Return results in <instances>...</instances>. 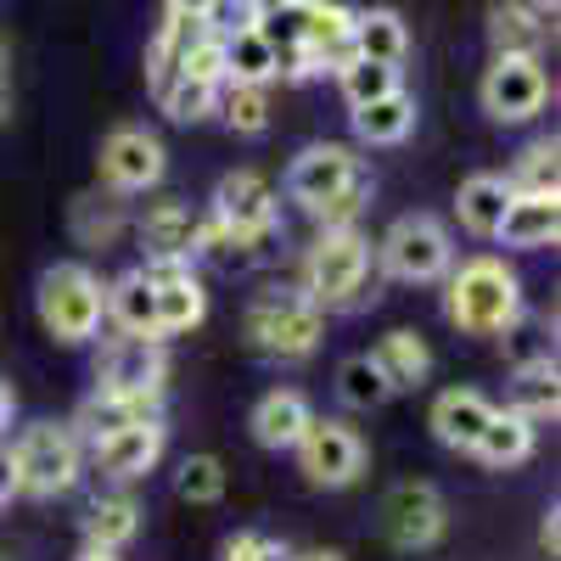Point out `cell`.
Wrapping results in <instances>:
<instances>
[{"instance_id":"obj_4","label":"cell","mask_w":561,"mask_h":561,"mask_svg":"<svg viewBox=\"0 0 561 561\" xmlns=\"http://www.w3.org/2000/svg\"><path fill=\"white\" fill-rule=\"evenodd\" d=\"M7 466L23 500H62L84 478V444L68 421H28L7 444Z\"/></svg>"},{"instance_id":"obj_25","label":"cell","mask_w":561,"mask_h":561,"mask_svg":"<svg viewBox=\"0 0 561 561\" xmlns=\"http://www.w3.org/2000/svg\"><path fill=\"white\" fill-rule=\"evenodd\" d=\"M534 449H539V427H534V421H523L517 410H494L483 438L472 444V460L489 466V472H517L523 460H534Z\"/></svg>"},{"instance_id":"obj_23","label":"cell","mask_w":561,"mask_h":561,"mask_svg":"<svg viewBox=\"0 0 561 561\" xmlns=\"http://www.w3.org/2000/svg\"><path fill=\"white\" fill-rule=\"evenodd\" d=\"M511 197H517V192L505 185V174H466L460 192H455V219H460V230H466V237H478V242H494Z\"/></svg>"},{"instance_id":"obj_51","label":"cell","mask_w":561,"mask_h":561,"mask_svg":"<svg viewBox=\"0 0 561 561\" xmlns=\"http://www.w3.org/2000/svg\"><path fill=\"white\" fill-rule=\"evenodd\" d=\"M0 124H7V79H0Z\"/></svg>"},{"instance_id":"obj_20","label":"cell","mask_w":561,"mask_h":561,"mask_svg":"<svg viewBox=\"0 0 561 561\" xmlns=\"http://www.w3.org/2000/svg\"><path fill=\"white\" fill-rule=\"evenodd\" d=\"M309 421H314V404L298 393V388H270L259 393V404L248 410V433L259 449H293L304 433H309Z\"/></svg>"},{"instance_id":"obj_13","label":"cell","mask_w":561,"mask_h":561,"mask_svg":"<svg viewBox=\"0 0 561 561\" xmlns=\"http://www.w3.org/2000/svg\"><path fill=\"white\" fill-rule=\"evenodd\" d=\"M382 534H388V545L393 550H433L444 534H449V505H444V494L433 489V483H399V489H388V500H382Z\"/></svg>"},{"instance_id":"obj_28","label":"cell","mask_w":561,"mask_h":561,"mask_svg":"<svg viewBox=\"0 0 561 561\" xmlns=\"http://www.w3.org/2000/svg\"><path fill=\"white\" fill-rule=\"evenodd\" d=\"M147 415H163V404H152V399H118V393H90V399L73 410L68 427H73L79 444L90 449L96 438H113V433L135 427V421H147Z\"/></svg>"},{"instance_id":"obj_42","label":"cell","mask_w":561,"mask_h":561,"mask_svg":"<svg viewBox=\"0 0 561 561\" xmlns=\"http://www.w3.org/2000/svg\"><path fill=\"white\" fill-rule=\"evenodd\" d=\"M259 545H264V534L242 528V534H230V539L219 545V561H259Z\"/></svg>"},{"instance_id":"obj_29","label":"cell","mask_w":561,"mask_h":561,"mask_svg":"<svg viewBox=\"0 0 561 561\" xmlns=\"http://www.w3.org/2000/svg\"><path fill=\"white\" fill-rule=\"evenodd\" d=\"M140 539V500L113 489V494H96L84 511V545L90 550H124Z\"/></svg>"},{"instance_id":"obj_14","label":"cell","mask_w":561,"mask_h":561,"mask_svg":"<svg viewBox=\"0 0 561 561\" xmlns=\"http://www.w3.org/2000/svg\"><path fill=\"white\" fill-rule=\"evenodd\" d=\"M163 455H169V421L147 415V421H135V427H124L113 438H96L84 449V466H96L107 483H140L147 472H158Z\"/></svg>"},{"instance_id":"obj_1","label":"cell","mask_w":561,"mask_h":561,"mask_svg":"<svg viewBox=\"0 0 561 561\" xmlns=\"http://www.w3.org/2000/svg\"><path fill=\"white\" fill-rule=\"evenodd\" d=\"M287 203H298L314 230H348L370 208V169L343 140H314L287 163Z\"/></svg>"},{"instance_id":"obj_31","label":"cell","mask_w":561,"mask_h":561,"mask_svg":"<svg viewBox=\"0 0 561 561\" xmlns=\"http://www.w3.org/2000/svg\"><path fill=\"white\" fill-rule=\"evenodd\" d=\"M354 57L404 68V57H410V28H404V18L388 12V7H365V12H354Z\"/></svg>"},{"instance_id":"obj_3","label":"cell","mask_w":561,"mask_h":561,"mask_svg":"<svg viewBox=\"0 0 561 561\" xmlns=\"http://www.w3.org/2000/svg\"><path fill=\"white\" fill-rule=\"evenodd\" d=\"M298 293L320 314H354L377 298V248L359 225L314 230V242L298 259Z\"/></svg>"},{"instance_id":"obj_44","label":"cell","mask_w":561,"mask_h":561,"mask_svg":"<svg viewBox=\"0 0 561 561\" xmlns=\"http://www.w3.org/2000/svg\"><path fill=\"white\" fill-rule=\"evenodd\" d=\"M163 12H169V18H208L214 0H163Z\"/></svg>"},{"instance_id":"obj_21","label":"cell","mask_w":561,"mask_h":561,"mask_svg":"<svg viewBox=\"0 0 561 561\" xmlns=\"http://www.w3.org/2000/svg\"><path fill=\"white\" fill-rule=\"evenodd\" d=\"M107 325L118 337H152V343H163L158 337V293H152V280H147L140 264L107 280Z\"/></svg>"},{"instance_id":"obj_2","label":"cell","mask_w":561,"mask_h":561,"mask_svg":"<svg viewBox=\"0 0 561 561\" xmlns=\"http://www.w3.org/2000/svg\"><path fill=\"white\" fill-rule=\"evenodd\" d=\"M528 314L523 275L500 253H472L444 275V320L466 337H511Z\"/></svg>"},{"instance_id":"obj_16","label":"cell","mask_w":561,"mask_h":561,"mask_svg":"<svg viewBox=\"0 0 561 561\" xmlns=\"http://www.w3.org/2000/svg\"><path fill=\"white\" fill-rule=\"evenodd\" d=\"M197 219L180 197H163V203H147V214H140L129 230L140 237V253L152 259H180V264H197Z\"/></svg>"},{"instance_id":"obj_32","label":"cell","mask_w":561,"mask_h":561,"mask_svg":"<svg viewBox=\"0 0 561 561\" xmlns=\"http://www.w3.org/2000/svg\"><path fill=\"white\" fill-rule=\"evenodd\" d=\"M203 28H208L203 18H163V23H158V34H152V45H147V90H152V96L174 84L185 51L197 45Z\"/></svg>"},{"instance_id":"obj_10","label":"cell","mask_w":561,"mask_h":561,"mask_svg":"<svg viewBox=\"0 0 561 561\" xmlns=\"http://www.w3.org/2000/svg\"><path fill=\"white\" fill-rule=\"evenodd\" d=\"M169 388V348L152 337H107L96 354V393L118 399H152L163 404Z\"/></svg>"},{"instance_id":"obj_17","label":"cell","mask_w":561,"mask_h":561,"mask_svg":"<svg viewBox=\"0 0 561 561\" xmlns=\"http://www.w3.org/2000/svg\"><path fill=\"white\" fill-rule=\"evenodd\" d=\"M298 57H304V73H309V79L348 68V62H354V12L337 7V0H314Z\"/></svg>"},{"instance_id":"obj_26","label":"cell","mask_w":561,"mask_h":561,"mask_svg":"<svg viewBox=\"0 0 561 561\" xmlns=\"http://www.w3.org/2000/svg\"><path fill=\"white\" fill-rule=\"evenodd\" d=\"M370 359L382 365V377L393 393H415V388H427L433 377V348L421 332H410V325H393V332H382V343L370 348Z\"/></svg>"},{"instance_id":"obj_47","label":"cell","mask_w":561,"mask_h":561,"mask_svg":"<svg viewBox=\"0 0 561 561\" xmlns=\"http://www.w3.org/2000/svg\"><path fill=\"white\" fill-rule=\"evenodd\" d=\"M259 561H293V550L275 545V539H264V545H259Z\"/></svg>"},{"instance_id":"obj_45","label":"cell","mask_w":561,"mask_h":561,"mask_svg":"<svg viewBox=\"0 0 561 561\" xmlns=\"http://www.w3.org/2000/svg\"><path fill=\"white\" fill-rule=\"evenodd\" d=\"M12 415H18V393H12V382H7V377H0V438H7Z\"/></svg>"},{"instance_id":"obj_24","label":"cell","mask_w":561,"mask_h":561,"mask_svg":"<svg viewBox=\"0 0 561 561\" xmlns=\"http://www.w3.org/2000/svg\"><path fill=\"white\" fill-rule=\"evenodd\" d=\"M523 421H534V427H545V421H556L561 410V370H556V354H534V359H517V370H511V404Z\"/></svg>"},{"instance_id":"obj_50","label":"cell","mask_w":561,"mask_h":561,"mask_svg":"<svg viewBox=\"0 0 561 561\" xmlns=\"http://www.w3.org/2000/svg\"><path fill=\"white\" fill-rule=\"evenodd\" d=\"M79 561H118V550H90V545H84V550H79Z\"/></svg>"},{"instance_id":"obj_15","label":"cell","mask_w":561,"mask_h":561,"mask_svg":"<svg viewBox=\"0 0 561 561\" xmlns=\"http://www.w3.org/2000/svg\"><path fill=\"white\" fill-rule=\"evenodd\" d=\"M152 280V293H158V337H185V332H197V325L208 320V287H203V275L197 264H180V259H152V264H140Z\"/></svg>"},{"instance_id":"obj_52","label":"cell","mask_w":561,"mask_h":561,"mask_svg":"<svg viewBox=\"0 0 561 561\" xmlns=\"http://www.w3.org/2000/svg\"><path fill=\"white\" fill-rule=\"evenodd\" d=\"M0 68H7V51H0Z\"/></svg>"},{"instance_id":"obj_7","label":"cell","mask_w":561,"mask_h":561,"mask_svg":"<svg viewBox=\"0 0 561 561\" xmlns=\"http://www.w3.org/2000/svg\"><path fill=\"white\" fill-rule=\"evenodd\" d=\"M370 248H377V275L404 280V287H433L455 264V237L433 214H399L382 230V242H370Z\"/></svg>"},{"instance_id":"obj_40","label":"cell","mask_w":561,"mask_h":561,"mask_svg":"<svg viewBox=\"0 0 561 561\" xmlns=\"http://www.w3.org/2000/svg\"><path fill=\"white\" fill-rule=\"evenodd\" d=\"M174 124H203L214 107H219V84H197V79H174L169 90H158L152 96Z\"/></svg>"},{"instance_id":"obj_49","label":"cell","mask_w":561,"mask_h":561,"mask_svg":"<svg viewBox=\"0 0 561 561\" xmlns=\"http://www.w3.org/2000/svg\"><path fill=\"white\" fill-rule=\"evenodd\" d=\"M528 7H534V12H539V18H545V23H550V18H556V12H561V0H528Z\"/></svg>"},{"instance_id":"obj_35","label":"cell","mask_w":561,"mask_h":561,"mask_svg":"<svg viewBox=\"0 0 561 561\" xmlns=\"http://www.w3.org/2000/svg\"><path fill=\"white\" fill-rule=\"evenodd\" d=\"M264 253H270V248L237 237V230L219 225L214 214L197 219V259H203V264H214V270H248V264H259Z\"/></svg>"},{"instance_id":"obj_6","label":"cell","mask_w":561,"mask_h":561,"mask_svg":"<svg viewBox=\"0 0 561 561\" xmlns=\"http://www.w3.org/2000/svg\"><path fill=\"white\" fill-rule=\"evenodd\" d=\"M242 332L248 343L264 354V359H280V365H298L320 348L325 337V314L298 293V287H264L248 298L242 309Z\"/></svg>"},{"instance_id":"obj_41","label":"cell","mask_w":561,"mask_h":561,"mask_svg":"<svg viewBox=\"0 0 561 561\" xmlns=\"http://www.w3.org/2000/svg\"><path fill=\"white\" fill-rule=\"evenodd\" d=\"M203 23H208V34H219V39L248 34V28H259V0H214V12H208Z\"/></svg>"},{"instance_id":"obj_5","label":"cell","mask_w":561,"mask_h":561,"mask_svg":"<svg viewBox=\"0 0 561 561\" xmlns=\"http://www.w3.org/2000/svg\"><path fill=\"white\" fill-rule=\"evenodd\" d=\"M34 314H39V332L62 348L96 343L107 325V280L90 264H51L34 287Z\"/></svg>"},{"instance_id":"obj_22","label":"cell","mask_w":561,"mask_h":561,"mask_svg":"<svg viewBox=\"0 0 561 561\" xmlns=\"http://www.w3.org/2000/svg\"><path fill=\"white\" fill-rule=\"evenodd\" d=\"M500 248L511 253H545L561 242V197H511L500 219Z\"/></svg>"},{"instance_id":"obj_12","label":"cell","mask_w":561,"mask_h":561,"mask_svg":"<svg viewBox=\"0 0 561 561\" xmlns=\"http://www.w3.org/2000/svg\"><path fill=\"white\" fill-rule=\"evenodd\" d=\"M219 225H230L237 237L270 248L275 230H280V192L259 174V169H230L219 185H214V208H208Z\"/></svg>"},{"instance_id":"obj_11","label":"cell","mask_w":561,"mask_h":561,"mask_svg":"<svg viewBox=\"0 0 561 561\" xmlns=\"http://www.w3.org/2000/svg\"><path fill=\"white\" fill-rule=\"evenodd\" d=\"M478 102L494 124H534L550 102V73L539 57H494L483 68Z\"/></svg>"},{"instance_id":"obj_36","label":"cell","mask_w":561,"mask_h":561,"mask_svg":"<svg viewBox=\"0 0 561 561\" xmlns=\"http://www.w3.org/2000/svg\"><path fill=\"white\" fill-rule=\"evenodd\" d=\"M219 45H225V84H270L275 79V51L259 28L230 34Z\"/></svg>"},{"instance_id":"obj_38","label":"cell","mask_w":561,"mask_h":561,"mask_svg":"<svg viewBox=\"0 0 561 561\" xmlns=\"http://www.w3.org/2000/svg\"><path fill=\"white\" fill-rule=\"evenodd\" d=\"M337 90H343L348 107H365V102H382V96H393V90H404V79H399V68H388V62L354 57L348 68H337Z\"/></svg>"},{"instance_id":"obj_37","label":"cell","mask_w":561,"mask_h":561,"mask_svg":"<svg viewBox=\"0 0 561 561\" xmlns=\"http://www.w3.org/2000/svg\"><path fill=\"white\" fill-rule=\"evenodd\" d=\"M230 135H264L270 129V84H219V107Z\"/></svg>"},{"instance_id":"obj_46","label":"cell","mask_w":561,"mask_h":561,"mask_svg":"<svg viewBox=\"0 0 561 561\" xmlns=\"http://www.w3.org/2000/svg\"><path fill=\"white\" fill-rule=\"evenodd\" d=\"M18 500V489H12V466H7V444H0V511H7Z\"/></svg>"},{"instance_id":"obj_18","label":"cell","mask_w":561,"mask_h":561,"mask_svg":"<svg viewBox=\"0 0 561 561\" xmlns=\"http://www.w3.org/2000/svg\"><path fill=\"white\" fill-rule=\"evenodd\" d=\"M494 399L489 393H478V388H444L438 399H433V415H427V427H433V438L444 444V449H455V455H472V444L483 438V427L494 421Z\"/></svg>"},{"instance_id":"obj_48","label":"cell","mask_w":561,"mask_h":561,"mask_svg":"<svg viewBox=\"0 0 561 561\" xmlns=\"http://www.w3.org/2000/svg\"><path fill=\"white\" fill-rule=\"evenodd\" d=\"M293 561H348L343 550H293Z\"/></svg>"},{"instance_id":"obj_39","label":"cell","mask_w":561,"mask_h":561,"mask_svg":"<svg viewBox=\"0 0 561 561\" xmlns=\"http://www.w3.org/2000/svg\"><path fill=\"white\" fill-rule=\"evenodd\" d=\"M174 494L185 505H219L225 500V460L219 455H185L174 466Z\"/></svg>"},{"instance_id":"obj_33","label":"cell","mask_w":561,"mask_h":561,"mask_svg":"<svg viewBox=\"0 0 561 561\" xmlns=\"http://www.w3.org/2000/svg\"><path fill=\"white\" fill-rule=\"evenodd\" d=\"M505 185H511L517 197H561V147H556L550 135L528 140V147L511 158Z\"/></svg>"},{"instance_id":"obj_43","label":"cell","mask_w":561,"mask_h":561,"mask_svg":"<svg viewBox=\"0 0 561 561\" xmlns=\"http://www.w3.org/2000/svg\"><path fill=\"white\" fill-rule=\"evenodd\" d=\"M556 545H561V511L550 505V511H545V523H539V550L556 556Z\"/></svg>"},{"instance_id":"obj_8","label":"cell","mask_w":561,"mask_h":561,"mask_svg":"<svg viewBox=\"0 0 561 561\" xmlns=\"http://www.w3.org/2000/svg\"><path fill=\"white\" fill-rule=\"evenodd\" d=\"M293 455H298L304 483H309V489H325V494L354 489V483L365 478V460H370L365 438L348 427V421H337V415H314L309 433L293 444Z\"/></svg>"},{"instance_id":"obj_27","label":"cell","mask_w":561,"mask_h":561,"mask_svg":"<svg viewBox=\"0 0 561 561\" xmlns=\"http://www.w3.org/2000/svg\"><path fill=\"white\" fill-rule=\"evenodd\" d=\"M550 23L528 7V0H494L489 7V45L494 57H545Z\"/></svg>"},{"instance_id":"obj_19","label":"cell","mask_w":561,"mask_h":561,"mask_svg":"<svg viewBox=\"0 0 561 561\" xmlns=\"http://www.w3.org/2000/svg\"><path fill=\"white\" fill-rule=\"evenodd\" d=\"M129 197H113V192H79L68 203V230H73V242L90 248V253H113L124 237H129Z\"/></svg>"},{"instance_id":"obj_30","label":"cell","mask_w":561,"mask_h":561,"mask_svg":"<svg viewBox=\"0 0 561 561\" xmlns=\"http://www.w3.org/2000/svg\"><path fill=\"white\" fill-rule=\"evenodd\" d=\"M348 124H354V140L359 147H399L415 129V96L410 90H393L382 102H365V107H348Z\"/></svg>"},{"instance_id":"obj_34","label":"cell","mask_w":561,"mask_h":561,"mask_svg":"<svg viewBox=\"0 0 561 561\" xmlns=\"http://www.w3.org/2000/svg\"><path fill=\"white\" fill-rule=\"evenodd\" d=\"M388 399H393V388H388L382 365L370 359V354H348V359L337 365V404H343V410L370 415V410H382Z\"/></svg>"},{"instance_id":"obj_9","label":"cell","mask_w":561,"mask_h":561,"mask_svg":"<svg viewBox=\"0 0 561 561\" xmlns=\"http://www.w3.org/2000/svg\"><path fill=\"white\" fill-rule=\"evenodd\" d=\"M96 174H102V192L113 197H147L169 174V152L147 124H118L96 152Z\"/></svg>"}]
</instances>
